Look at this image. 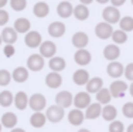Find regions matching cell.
Listing matches in <instances>:
<instances>
[{
    "instance_id": "cell-33",
    "label": "cell",
    "mask_w": 133,
    "mask_h": 132,
    "mask_svg": "<svg viewBox=\"0 0 133 132\" xmlns=\"http://www.w3.org/2000/svg\"><path fill=\"white\" fill-rule=\"evenodd\" d=\"M13 102H14V95L10 92V91L4 90V91L0 92V105L2 106L7 108V106H10Z\"/></svg>"
},
{
    "instance_id": "cell-11",
    "label": "cell",
    "mask_w": 133,
    "mask_h": 132,
    "mask_svg": "<svg viewBox=\"0 0 133 132\" xmlns=\"http://www.w3.org/2000/svg\"><path fill=\"white\" fill-rule=\"evenodd\" d=\"M71 43L75 48H87V46L89 44V37L85 31H77V33L72 36Z\"/></svg>"
},
{
    "instance_id": "cell-50",
    "label": "cell",
    "mask_w": 133,
    "mask_h": 132,
    "mask_svg": "<svg viewBox=\"0 0 133 132\" xmlns=\"http://www.w3.org/2000/svg\"><path fill=\"white\" fill-rule=\"evenodd\" d=\"M78 132H91L89 129H87V128H82V129H79Z\"/></svg>"
},
{
    "instance_id": "cell-13",
    "label": "cell",
    "mask_w": 133,
    "mask_h": 132,
    "mask_svg": "<svg viewBox=\"0 0 133 132\" xmlns=\"http://www.w3.org/2000/svg\"><path fill=\"white\" fill-rule=\"evenodd\" d=\"M66 33V26L62 21H52L48 26V34L54 39H61Z\"/></svg>"
},
{
    "instance_id": "cell-5",
    "label": "cell",
    "mask_w": 133,
    "mask_h": 132,
    "mask_svg": "<svg viewBox=\"0 0 133 132\" xmlns=\"http://www.w3.org/2000/svg\"><path fill=\"white\" fill-rule=\"evenodd\" d=\"M112 33H113V27L112 24L106 23V21H101L95 26V36L101 40H108L112 37Z\"/></svg>"
},
{
    "instance_id": "cell-52",
    "label": "cell",
    "mask_w": 133,
    "mask_h": 132,
    "mask_svg": "<svg viewBox=\"0 0 133 132\" xmlns=\"http://www.w3.org/2000/svg\"><path fill=\"white\" fill-rule=\"evenodd\" d=\"M2 128H3V125H2V122H0V132H2Z\"/></svg>"
},
{
    "instance_id": "cell-16",
    "label": "cell",
    "mask_w": 133,
    "mask_h": 132,
    "mask_svg": "<svg viewBox=\"0 0 133 132\" xmlns=\"http://www.w3.org/2000/svg\"><path fill=\"white\" fill-rule=\"evenodd\" d=\"M103 57L108 61H116L120 57V48L118 44H108V46L103 48Z\"/></svg>"
},
{
    "instance_id": "cell-30",
    "label": "cell",
    "mask_w": 133,
    "mask_h": 132,
    "mask_svg": "<svg viewBox=\"0 0 133 132\" xmlns=\"http://www.w3.org/2000/svg\"><path fill=\"white\" fill-rule=\"evenodd\" d=\"M87 92L89 94H96L101 88L103 87V80L101 77H94V78H89V81L87 83Z\"/></svg>"
},
{
    "instance_id": "cell-38",
    "label": "cell",
    "mask_w": 133,
    "mask_h": 132,
    "mask_svg": "<svg viewBox=\"0 0 133 132\" xmlns=\"http://www.w3.org/2000/svg\"><path fill=\"white\" fill-rule=\"evenodd\" d=\"M108 131L109 132H125V125H123V122L120 121H112L109 124V128H108Z\"/></svg>"
},
{
    "instance_id": "cell-28",
    "label": "cell",
    "mask_w": 133,
    "mask_h": 132,
    "mask_svg": "<svg viewBox=\"0 0 133 132\" xmlns=\"http://www.w3.org/2000/svg\"><path fill=\"white\" fill-rule=\"evenodd\" d=\"M102 118L105 119L108 122H112L115 121L116 117H118V109H116V106L110 105V104H106V105L102 106Z\"/></svg>"
},
{
    "instance_id": "cell-14",
    "label": "cell",
    "mask_w": 133,
    "mask_h": 132,
    "mask_svg": "<svg viewBox=\"0 0 133 132\" xmlns=\"http://www.w3.org/2000/svg\"><path fill=\"white\" fill-rule=\"evenodd\" d=\"M89 104H91V94L87 92V91H82V92H78L77 95H74V104L72 105H75V108L85 109Z\"/></svg>"
},
{
    "instance_id": "cell-7",
    "label": "cell",
    "mask_w": 133,
    "mask_h": 132,
    "mask_svg": "<svg viewBox=\"0 0 133 132\" xmlns=\"http://www.w3.org/2000/svg\"><path fill=\"white\" fill-rule=\"evenodd\" d=\"M27 68L33 73H38L44 68V57L40 54H31L27 58Z\"/></svg>"
},
{
    "instance_id": "cell-51",
    "label": "cell",
    "mask_w": 133,
    "mask_h": 132,
    "mask_svg": "<svg viewBox=\"0 0 133 132\" xmlns=\"http://www.w3.org/2000/svg\"><path fill=\"white\" fill-rule=\"evenodd\" d=\"M2 43H3V40H2V34H0V46H2Z\"/></svg>"
},
{
    "instance_id": "cell-54",
    "label": "cell",
    "mask_w": 133,
    "mask_h": 132,
    "mask_svg": "<svg viewBox=\"0 0 133 132\" xmlns=\"http://www.w3.org/2000/svg\"><path fill=\"white\" fill-rule=\"evenodd\" d=\"M68 2H71V0H68Z\"/></svg>"
},
{
    "instance_id": "cell-36",
    "label": "cell",
    "mask_w": 133,
    "mask_h": 132,
    "mask_svg": "<svg viewBox=\"0 0 133 132\" xmlns=\"http://www.w3.org/2000/svg\"><path fill=\"white\" fill-rule=\"evenodd\" d=\"M13 80L11 78V73L9 70H0V87H7L10 84V81Z\"/></svg>"
},
{
    "instance_id": "cell-34",
    "label": "cell",
    "mask_w": 133,
    "mask_h": 132,
    "mask_svg": "<svg viewBox=\"0 0 133 132\" xmlns=\"http://www.w3.org/2000/svg\"><path fill=\"white\" fill-rule=\"evenodd\" d=\"M112 40L115 44H118V46H120V44H125L126 41H128V33L123 30H113L112 33Z\"/></svg>"
},
{
    "instance_id": "cell-3",
    "label": "cell",
    "mask_w": 133,
    "mask_h": 132,
    "mask_svg": "<svg viewBox=\"0 0 133 132\" xmlns=\"http://www.w3.org/2000/svg\"><path fill=\"white\" fill-rule=\"evenodd\" d=\"M28 106H30L34 112L43 111V109L47 106V98L43 95V94L36 92L28 98Z\"/></svg>"
},
{
    "instance_id": "cell-53",
    "label": "cell",
    "mask_w": 133,
    "mask_h": 132,
    "mask_svg": "<svg viewBox=\"0 0 133 132\" xmlns=\"http://www.w3.org/2000/svg\"><path fill=\"white\" fill-rule=\"evenodd\" d=\"M130 2H132V6H133V0H130Z\"/></svg>"
},
{
    "instance_id": "cell-21",
    "label": "cell",
    "mask_w": 133,
    "mask_h": 132,
    "mask_svg": "<svg viewBox=\"0 0 133 132\" xmlns=\"http://www.w3.org/2000/svg\"><path fill=\"white\" fill-rule=\"evenodd\" d=\"M28 75H30V70L27 67H16L11 73V78L16 83H26L28 80Z\"/></svg>"
},
{
    "instance_id": "cell-29",
    "label": "cell",
    "mask_w": 133,
    "mask_h": 132,
    "mask_svg": "<svg viewBox=\"0 0 133 132\" xmlns=\"http://www.w3.org/2000/svg\"><path fill=\"white\" fill-rule=\"evenodd\" d=\"M72 16L79 21H85V20H88V17H89V9H88L87 4L79 3L78 6L74 7V14Z\"/></svg>"
},
{
    "instance_id": "cell-42",
    "label": "cell",
    "mask_w": 133,
    "mask_h": 132,
    "mask_svg": "<svg viewBox=\"0 0 133 132\" xmlns=\"http://www.w3.org/2000/svg\"><path fill=\"white\" fill-rule=\"evenodd\" d=\"M125 77H126V80H129V81H133V62H130V64H128L125 67Z\"/></svg>"
},
{
    "instance_id": "cell-41",
    "label": "cell",
    "mask_w": 133,
    "mask_h": 132,
    "mask_svg": "<svg viewBox=\"0 0 133 132\" xmlns=\"http://www.w3.org/2000/svg\"><path fill=\"white\" fill-rule=\"evenodd\" d=\"M3 53L7 58H11L16 54V48H14V44H6L4 48H3Z\"/></svg>"
},
{
    "instance_id": "cell-10",
    "label": "cell",
    "mask_w": 133,
    "mask_h": 132,
    "mask_svg": "<svg viewBox=\"0 0 133 132\" xmlns=\"http://www.w3.org/2000/svg\"><path fill=\"white\" fill-rule=\"evenodd\" d=\"M106 73L110 78L118 80V78H120L123 75V73H125V67H123V64H120L118 60H116V61H109V64H108V67H106Z\"/></svg>"
},
{
    "instance_id": "cell-48",
    "label": "cell",
    "mask_w": 133,
    "mask_h": 132,
    "mask_svg": "<svg viewBox=\"0 0 133 132\" xmlns=\"http://www.w3.org/2000/svg\"><path fill=\"white\" fill-rule=\"evenodd\" d=\"M129 92H130V95H132V98H133V81H132L130 85H129Z\"/></svg>"
},
{
    "instance_id": "cell-8",
    "label": "cell",
    "mask_w": 133,
    "mask_h": 132,
    "mask_svg": "<svg viewBox=\"0 0 133 132\" xmlns=\"http://www.w3.org/2000/svg\"><path fill=\"white\" fill-rule=\"evenodd\" d=\"M74 61L78 65H81V67H85V65H88L92 61V54L87 48H78L74 54Z\"/></svg>"
},
{
    "instance_id": "cell-45",
    "label": "cell",
    "mask_w": 133,
    "mask_h": 132,
    "mask_svg": "<svg viewBox=\"0 0 133 132\" xmlns=\"http://www.w3.org/2000/svg\"><path fill=\"white\" fill-rule=\"evenodd\" d=\"M94 2V0H79V3H82V4H91V3H92Z\"/></svg>"
},
{
    "instance_id": "cell-15",
    "label": "cell",
    "mask_w": 133,
    "mask_h": 132,
    "mask_svg": "<svg viewBox=\"0 0 133 132\" xmlns=\"http://www.w3.org/2000/svg\"><path fill=\"white\" fill-rule=\"evenodd\" d=\"M38 50H40V54L43 55L44 58H51V57H54V55L57 54V46H55V43L50 41V40L41 43V46L38 47Z\"/></svg>"
},
{
    "instance_id": "cell-27",
    "label": "cell",
    "mask_w": 133,
    "mask_h": 132,
    "mask_svg": "<svg viewBox=\"0 0 133 132\" xmlns=\"http://www.w3.org/2000/svg\"><path fill=\"white\" fill-rule=\"evenodd\" d=\"M28 98H30V97H28L24 91H18V92L14 95V102L13 104L16 105V108H17V109L24 111V109L28 106Z\"/></svg>"
},
{
    "instance_id": "cell-2",
    "label": "cell",
    "mask_w": 133,
    "mask_h": 132,
    "mask_svg": "<svg viewBox=\"0 0 133 132\" xmlns=\"http://www.w3.org/2000/svg\"><path fill=\"white\" fill-rule=\"evenodd\" d=\"M120 11H119V9L118 7H115V6H106L105 9H103V11H102V18H103V21H106V23H109V24H116V23H119V20H120Z\"/></svg>"
},
{
    "instance_id": "cell-12",
    "label": "cell",
    "mask_w": 133,
    "mask_h": 132,
    "mask_svg": "<svg viewBox=\"0 0 133 132\" xmlns=\"http://www.w3.org/2000/svg\"><path fill=\"white\" fill-rule=\"evenodd\" d=\"M57 14L61 18H68L74 14V6L71 4V2L68 0H62V2L58 3L57 6Z\"/></svg>"
},
{
    "instance_id": "cell-20",
    "label": "cell",
    "mask_w": 133,
    "mask_h": 132,
    "mask_svg": "<svg viewBox=\"0 0 133 132\" xmlns=\"http://www.w3.org/2000/svg\"><path fill=\"white\" fill-rule=\"evenodd\" d=\"M102 114V105L99 102H91L89 105L85 108V118L87 119H96Z\"/></svg>"
},
{
    "instance_id": "cell-22",
    "label": "cell",
    "mask_w": 133,
    "mask_h": 132,
    "mask_svg": "<svg viewBox=\"0 0 133 132\" xmlns=\"http://www.w3.org/2000/svg\"><path fill=\"white\" fill-rule=\"evenodd\" d=\"M33 14L37 18H45L50 14V6L45 2H37L33 7Z\"/></svg>"
},
{
    "instance_id": "cell-9",
    "label": "cell",
    "mask_w": 133,
    "mask_h": 132,
    "mask_svg": "<svg viewBox=\"0 0 133 132\" xmlns=\"http://www.w3.org/2000/svg\"><path fill=\"white\" fill-rule=\"evenodd\" d=\"M55 104L62 106L64 109H66L74 104V95L69 91H59L55 95Z\"/></svg>"
},
{
    "instance_id": "cell-23",
    "label": "cell",
    "mask_w": 133,
    "mask_h": 132,
    "mask_svg": "<svg viewBox=\"0 0 133 132\" xmlns=\"http://www.w3.org/2000/svg\"><path fill=\"white\" fill-rule=\"evenodd\" d=\"M0 122H2V125L4 128H7V129H13V128H16V125H17L18 118H17V115H16L14 112H4V114L2 115Z\"/></svg>"
},
{
    "instance_id": "cell-25",
    "label": "cell",
    "mask_w": 133,
    "mask_h": 132,
    "mask_svg": "<svg viewBox=\"0 0 133 132\" xmlns=\"http://www.w3.org/2000/svg\"><path fill=\"white\" fill-rule=\"evenodd\" d=\"M13 27H14V30L17 31L18 34H26L27 31L31 30V23H30V20L26 18V17H18V18H16Z\"/></svg>"
},
{
    "instance_id": "cell-26",
    "label": "cell",
    "mask_w": 133,
    "mask_h": 132,
    "mask_svg": "<svg viewBox=\"0 0 133 132\" xmlns=\"http://www.w3.org/2000/svg\"><path fill=\"white\" fill-rule=\"evenodd\" d=\"M48 67L51 71H55V73H61L62 70H65L66 62L62 57H58V55H54V57L50 58L48 61Z\"/></svg>"
},
{
    "instance_id": "cell-46",
    "label": "cell",
    "mask_w": 133,
    "mask_h": 132,
    "mask_svg": "<svg viewBox=\"0 0 133 132\" xmlns=\"http://www.w3.org/2000/svg\"><path fill=\"white\" fill-rule=\"evenodd\" d=\"M10 132H26V131H24L23 128H13Z\"/></svg>"
},
{
    "instance_id": "cell-19",
    "label": "cell",
    "mask_w": 133,
    "mask_h": 132,
    "mask_svg": "<svg viewBox=\"0 0 133 132\" xmlns=\"http://www.w3.org/2000/svg\"><path fill=\"white\" fill-rule=\"evenodd\" d=\"M2 40L4 44H14L17 41V37H18V33L14 30V27H6L2 30Z\"/></svg>"
},
{
    "instance_id": "cell-44",
    "label": "cell",
    "mask_w": 133,
    "mask_h": 132,
    "mask_svg": "<svg viewBox=\"0 0 133 132\" xmlns=\"http://www.w3.org/2000/svg\"><path fill=\"white\" fill-rule=\"evenodd\" d=\"M9 4V0H0V9H3L4 6Z\"/></svg>"
},
{
    "instance_id": "cell-4",
    "label": "cell",
    "mask_w": 133,
    "mask_h": 132,
    "mask_svg": "<svg viewBox=\"0 0 133 132\" xmlns=\"http://www.w3.org/2000/svg\"><path fill=\"white\" fill-rule=\"evenodd\" d=\"M128 90H129V85L125 83V81L119 80V78L113 81V83L110 84V87H109L112 98H122V97H125V92Z\"/></svg>"
},
{
    "instance_id": "cell-40",
    "label": "cell",
    "mask_w": 133,
    "mask_h": 132,
    "mask_svg": "<svg viewBox=\"0 0 133 132\" xmlns=\"http://www.w3.org/2000/svg\"><path fill=\"white\" fill-rule=\"evenodd\" d=\"M9 18H10L9 11L4 10V9H0V27H4L9 23Z\"/></svg>"
},
{
    "instance_id": "cell-31",
    "label": "cell",
    "mask_w": 133,
    "mask_h": 132,
    "mask_svg": "<svg viewBox=\"0 0 133 132\" xmlns=\"http://www.w3.org/2000/svg\"><path fill=\"white\" fill-rule=\"evenodd\" d=\"M47 122V117L45 114H43L41 111L38 112H34L33 115L30 117V124L33 128H43Z\"/></svg>"
},
{
    "instance_id": "cell-17",
    "label": "cell",
    "mask_w": 133,
    "mask_h": 132,
    "mask_svg": "<svg viewBox=\"0 0 133 132\" xmlns=\"http://www.w3.org/2000/svg\"><path fill=\"white\" fill-rule=\"evenodd\" d=\"M45 85L51 90H55V88H59L62 85V77L59 73H55V71H51V73L47 74L45 77Z\"/></svg>"
},
{
    "instance_id": "cell-18",
    "label": "cell",
    "mask_w": 133,
    "mask_h": 132,
    "mask_svg": "<svg viewBox=\"0 0 133 132\" xmlns=\"http://www.w3.org/2000/svg\"><path fill=\"white\" fill-rule=\"evenodd\" d=\"M84 121H85V112L82 111V109L74 108V109H71V111H69V114H68V122L71 125L78 127V125H81Z\"/></svg>"
},
{
    "instance_id": "cell-37",
    "label": "cell",
    "mask_w": 133,
    "mask_h": 132,
    "mask_svg": "<svg viewBox=\"0 0 133 132\" xmlns=\"http://www.w3.org/2000/svg\"><path fill=\"white\" fill-rule=\"evenodd\" d=\"M9 3L14 11H23L27 9V0H9Z\"/></svg>"
},
{
    "instance_id": "cell-47",
    "label": "cell",
    "mask_w": 133,
    "mask_h": 132,
    "mask_svg": "<svg viewBox=\"0 0 133 132\" xmlns=\"http://www.w3.org/2000/svg\"><path fill=\"white\" fill-rule=\"evenodd\" d=\"M95 2H98L99 4H106V3H109L110 0H95Z\"/></svg>"
},
{
    "instance_id": "cell-43",
    "label": "cell",
    "mask_w": 133,
    "mask_h": 132,
    "mask_svg": "<svg viewBox=\"0 0 133 132\" xmlns=\"http://www.w3.org/2000/svg\"><path fill=\"white\" fill-rule=\"evenodd\" d=\"M126 3V0H110V4L115 6V7H120Z\"/></svg>"
},
{
    "instance_id": "cell-39",
    "label": "cell",
    "mask_w": 133,
    "mask_h": 132,
    "mask_svg": "<svg viewBox=\"0 0 133 132\" xmlns=\"http://www.w3.org/2000/svg\"><path fill=\"white\" fill-rule=\"evenodd\" d=\"M122 112L126 118H133V102H126L122 106Z\"/></svg>"
},
{
    "instance_id": "cell-1",
    "label": "cell",
    "mask_w": 133,
    "mask_h": 132,
    "mask_svg": "<svg viewBox=\"0 0 133 132\" xmlns=\"http://www.w3.org/2000/svg\"><path fill=\"white\" fill-rule=\"evenodd\" d=\"M45 117H47V121L52 122V124H58V122H61L65 117V109L62 108V106L54 104V105L47 108Z\"/></svg>"
},
{
    "instance_id": "cell-24",
    "label": "cell",
    "mask_w": 133,
    "mask_h": 132,
    "mask_svg": "<svg viewBox=\"0 0 133 132\" xmlns=\"http://www.w3.org/2000/svg\"><path fill=\"white\" fill-rule=\"evenodd\" d=\"M72 81H74V84L81 85V87L87 85V83L89 81V73L85 68H79V70H77L72 74Z\"/></svg>"
},
{
    "instance_id": "cell-32",
    "label": "cell",
    "mask_w": 133,
    "mask_h": 132,
    "mask_svg": "<svg viewBox=\"0 0 133 132\" xmlns=\"http://www.w3.org/2000/svg\"><path fill=\"white\" fill-rule=\"evenodd\" d=\"M96 102H99L101 105H106V104L110 102V99H112V95H110V91L109 88H101L99 91H98L96 94Z\"/></svg>"
},
{
    "instance_id": "cell-49",
    "label": "cell",
    "mask_w": 133,
    "mask_h": 132,
    "mask_svg": "<svg viewBox=\"0 0 133 132\" xmlns=\"http://www.w3.org/2000/svg\"><path fill=\"white\" fill-rule=\"evenodd\" d=\"M126 132H133V124H130L128 127V129H126Z\"/></svg>"
},
{
    "instance_id": "cell-35",
    "label": "cell",
    "mask_w": 133,
    "mask_h": 132,
    "mask_svg": "<svg viewBox=\"0 0 133 132\" xmlns=\"http://www.w3.org/2000/svg\"><path fill=\"white\" fill-rule=\"evenodd\" d=\"M119 27H120V30L126 31V33L133 31V17H130V16L120 17V20H119Z\"/></svg>"
},
{
    "instance_id": "cell-6",
    "label": "cell",
    "mask_w": 133,
    "mask_h": 132,
    "mask_svg": "<svg viewBox=\"0 0 133 132\" xmlns=\"http://www.w3.org/2000/svg\"><path fill=\"white\" fill-rule=\"evenodd\" d=\"M24 43L28 48H38L43 43V37H41L40 31H36V30H30L26 33L24 36Z\"/></svg>"
}]
</instances>
